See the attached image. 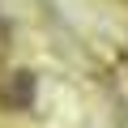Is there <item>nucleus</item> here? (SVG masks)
Returning a JSON list of instances; mask_svg holds the SVG:
<instances>
[{
    "instance_id": "obj_1",
    "label": "nucleus",
    "mask_w": 128,
    "mask_h": 128,
    "mask_svg": "<svg viewBox=\"0 0 128 128\" xmlns=\"http://www.w3.org/2000/svg\"><path fill=\"white\" fill-rule=\"evenodd\" d=\"M30 94H34L30 73H13V90H9V98H13V102H30Z\"/></svg>"
}]
</instances>
